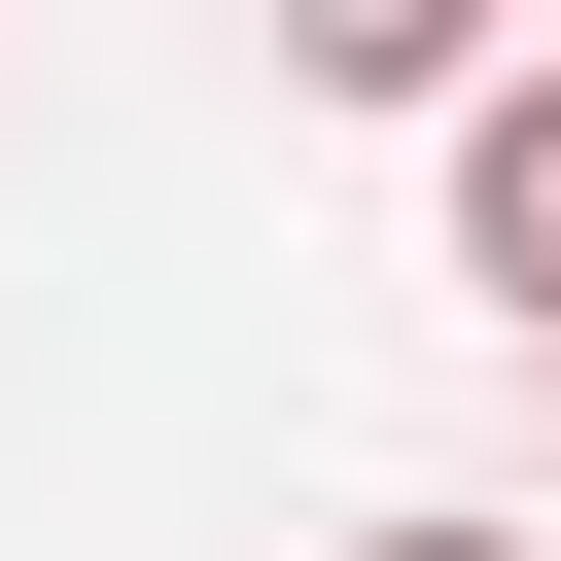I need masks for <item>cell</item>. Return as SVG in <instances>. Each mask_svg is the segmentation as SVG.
<instances>
[{
  "label": "cell",
  "mask_w": 561,
  "mask_h": 561,
  "mask_svg": "<svg viewBox=\"0 0 561 561\" xmlns=\"http://www.w3.org/2000/svg\"><path fill=\"white\" fill-rule=\"evenodd\" d=\"M456 280L561 351V70H491V105H456Z\"/></svg>",
  "instance_id": "1"
},
{
  "label": "cell",
  "mask_w": 561,
  "mask_h": 561,
  "mask_svg": "<svg viewBox=\"0 0 561 561\" xmlns=\"http://www.w3.org/2000/svg\"><path fill=\"white\" fill-rule=\"evenodd\" d=\"M280 70H316V105H491V35H456V0H280Z\"/></svg>",
  "instance_id": "2"
},
{
  "label": "cell",
  "mask_w": 561,
  "mask_h": 561,
  "mask_svg": "<svg viewBox=\"0 0 561 561\" xmlns=\"http://www.w3.org/2000/svg\"><path fill=\"white\" fill-rule=\"evenodd\" d=\"M351 561H561V526H351Z\"/></svg>",
  "instance_id": "3"
}]
</instances>
